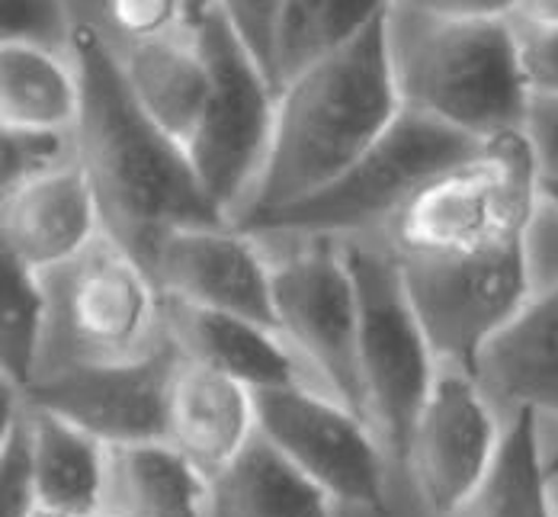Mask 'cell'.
I'll return each instance as SVG.
<instances>
[{
	"mask_svg": "<svg viewBox=\"0 0 558 517\" xmlns=\"http://www.w3.org/2000/svg\"><path fill=\"white\" fill-rule=\"evenodd\" d=\"M546 476H549L553 482L558 479V447L549 454V457H546Z\"/></svg>",
	"mask_w": 558,
	"mask_h": 517,
	"instance_id": "cell-38",
	"label": "cell"
},
{
	"mask_svg": "<svg viewBox=\"0 0 558 517\" xmlns=\"http://www.w3.org/2000/svg\"><path fill=\"white\" fill-rule=\"evenodd\" d=\"M71 58L81 77L77 161L107 229L148 267L168 231L231 223L203 190L186 148L138 107L122 61L90 23L74 26Z\"/></svg>",
	"mask_w": 558,
	"mask_h": 517,
	"instance_id": "cell-1",
	"label": "cell"
},
{
	"mask_svg": "<svg viewBox=\"0 0 558 517\" xmlns=\"http://www.w3.org/2000/svg\"><path fill=\"white\" fill-rule=\"evenodd\" d=\"M77 119L81 77L74 58L0 43V125L74 132Z\"/></svg>",
	"mask_w": 558,
	"mask_h": 517,
	"instance_id": "cell-23",
	"label": "cell"
},
{
	"mask_svg": "<svg viewBox=\"0 0 558 517\" xmlns=\"http://www.w3.org/2000/svg\"><path fill=\"white\" fill-rule=\"evenodd\" d=\"M482 145V139L404 107L386 135L335 183L270 216L241 223V229L302 238H356L376 226L389 229L391 219L421 187L472 158Z\"/></svg>",
	"mask_w": 558,
	"mask_h": 517,
	"instance_id": "cell-5",
	"label": "cell"
},
{
	"mask_svg": "<svg viewBox=\"0 0 558 517\" xmlns=\"http://www.w3.org/2000/svg\"><path fill=\"white\" fill-rule=\"evenodd\" d=\"M49 341L46 280L0 251V380L29 389L43 370Z\"/></svg>",
	"mask_w": 558,
	"mask_h": 517,
	"instance_id": "cell-26",
	"label": "cell"
},
{
	"mask_svg": "<svg viewBox=\"0 0 558 517\" xmlns=\"http://www.w3.org/2000/svg\"><path fill=\"white\" fill-rule=\"evenodd\" d=\"M513 23L523 26H558V0H520Z\"/></svg>",
	"mask_w": 558,
	"mask_h": 517,
	"instance_id": "cell-35",
	"label": "cell"
},
{
	"mask_svg": "<svg viewBox=\"0 0 558 517\" xmlns=\"http://www.w3.org/2000/svg\"><path fill=\"white\" fill-rule=\"evenodd\" d=\"M526 135L533 142L539 173L558 177V97H533Z\"/></svg>",
	"mask_w": 558,
	"mask_h": 517,
	"instance_id": "cell-34",
	"label": "cell"
},
{
	"mask_svg": "<svg viewBox=\"0 0 558 517\" xmlns=\"http://www.w3.org/2000/svg\"><path fill=\"white\" fill-rule=\"evenodd\" d=\"M193 29L213 71V91L186 155L209 200L238 223L274 145L279 91L244 49L219 7H213Z\"/></svg>",
	"mask_w": 558,
	"mask_h": 517,
	"instance_id": "cell-8",
	"label": "cell"
},
{
	"mask_svg": "<svg viewBox=\"0 0 558 517\" xmlns=\"http://www.w3.org/2000/svg\"><path fill=\"white\" fill-rule=\"evenodd\" d=\"M183 7H186V26H199L206 13L216 7V0H183Z\"/></svg>",
	"mask_w": 558,
	"mask_h": 517,
	"instance_id": "cell-36",
	"label": "cell"
},
{
	"mask_svg": "<svg viewBox=\"0 0 558 517\" xmlns=\"http://www.w3.org/2000/svg\"><path fill=\"white\" fill-rule=\"evenodd\" d=\"M391 7L395 0H286L277 39L279 91L308 64L353 43Z\"/></svg>",
	"mask_w": 558,
	"mask_h": 517,
	"instance_id": "cell-25",
	"label": "cell"
},
{
	"mask_svg": "<svg viewBox=\"0 0 558 517\" xmlns=\"http://www.w3.org/2000/svg\"><path fill=\"white\" fill-rule=\"evenodd\" d=\"M488 399L558 414V280L530 302L485 345L475 373Z\"/></svg>",
	"mask_w": 558,
	"mask_h": 517,
	"instance_id": "cell-17",
	"label": "cell"
},
{
	"mask_svg": "<svg viewBox=\"0 0 558 517\" xmlns=\"http://www.w3.org/2000/svg\"><path fill=\"white\" fill-rule=\"evenodd\" d=\"M29 517H71V515H61V512H52V508H43V505H39V508H36Z\"/></svg>",
	"mask_w": 558,
	"mask_h": 517,
	"instance_id": "cell-39",
	"label": "cell"
},
{
	"mask_svg": "<svg viewBox=\"0 0 558 517\" xmlns=\"http://www.w3.org/2000/svg\"><path fill=\"white\" fill-rule=\"evenodd\" d=\"M43 280L49 292L46 350L52 341L61 345L58 366L125 363L168 341L161 289L110 229L77 261Z\"/></svg>",
	"mask_w": 558,
	"mask_h": 517,
	"instance_id": "cell-7",
	"label": "cell"
},
{
	"mask_svg": "<svg viewBox=\"0 0 558 517\" xmlns=\"http://www.w3.org/2000/svg\"><path fill=\"white\" fill-rule=\"evenodd\" d=\"M447 517H558L536 411H513L488 479Z\"/></svg>",
	"mask_w": 558,
	"mask_h": 517,
	"instance_id": "cell-24",
	"label": "cell"
},
{
	"mask_svg": "<svg viewBox=\"0 0 558 517\" xmlns=\"http://www.w3.org/2000/svg\"><path fill=\"white\" fill-rule=\"evenodd\" d=\"M213 479L170 441L110 447L107 505L122 517H209Z\"/></svg>",
	"mask_w": 558,
	"mask_h": 517,
	"instance_id": "cell-20",
	"label": "cell"
},
{
	"mask_svg": "<svg viewBox=\"0 0 558 517\" xmlns=\"http://www.w3.org/2000/svg\"><path fill=\"white\" fill-rule=\"evenodd\" d=\"M517 26L520 71L533 97H558V26Z\"/></svg>",
	"mask_w": 558,
	"mask_h": 517,
	"instance_id": "cell-31",
	"label": "cell"
},
{
	"mask_svg": "<svg viewBox=\"0 0 558 517\" xmlns=\"http://www.w3.org/2000/svg\"><path fill=\"white\" fill-rule=\"evenodd\" d=\"M39 508L26 405L0 428V517H29Z\"/></svg>",
	"mask_w": 558,
	"mask_h": 517,
	"instance_id": "cell-29",
	"label": "cell"
},
{
	"mask_svg": "<svg viewBox=\"0 0 558 517\" xmlns=\"http://www.w3.org/2000/svg\"><path fill=\"white\" fill-rule=\"evenodd\" d=\"M401 274L437 360L469 373H475L485 345L533 296L530 238L472 257L401 261Z\"/></svg>",
	"mask_w": 558,
	"mask_h": 517,
	"instance_id": "cell-9",
	"label": "cell"
},
{
	"mask_svg": "<svg viewBox=\"0 0 558 517\" xmlns=\"http://www.w3.org/2000/svg\"><path fill=\"white\" fill-rule=\"evenodd\" d=\"M257 431L335 505L386 512V450L373 428L335 396L308 386H279L254 393Z\"/></svg>",
	"mask_w": 558,
	"mask_h": 517,
	"instance_id": "cell-10",
	"label": "cell"
},
{
	"mask_svg": "<svg viewBox=\"0 0 558 517\" xmlns=\"http://www.w3.org/2000/svg\"><path fill=\"white\" fill-rule=\"evenodd\" d=\"M401 104L472 139L526 129L533 94L520 71L513 20H434L389 13Z\"/></svg>",
	"mask_w": 558,
	"mask_h": 517,
	"instance_id": "cell-3",
	"label": "cell"
},
{
	"mask_svg": "<svg viewBox=\"0 0 558 517\" xmlns=\"http://www.w3.org/2000/svg\"><path fill=\"white\" fill-rule=\"evenodd\" d=\"M340 251L360 302L363 418L391 460L404 462L440 360L414 312L395 251L363 238H340Z\"/></svg>",
	"mask_w": 558,
	"mask_h": 517,
	"instance_id": "cell-6",
	"label": "cell"
},
{
	"mask_svg": "<svg viewBox=\"0 0 558 517\" xmlns=\"http://www.w3.org/2000/svg\"><path fill=\"white\" fill-rule=\"evenodd\" d=\"M183 350L168 341L125 363H64L49 366L23 393L26 402L49 408L107 447L168 441V399Z\"/></svg>",
	"mask_w": 558,
	"mask_h": 517,
	"instance_id": "cell-12",
	"label": "cell"
},
{
	"mask_svg": "<svg viewBox=\"0 0 558 517\" xmlns=\"http://www.w3.org/2000/svg\"><path fill=\"white\" fill-rule=\"evenodd\" d=\"M104 231V209L81 161L0 200V251L39 277L77 261Z\"/></svg>",
	"mask_w": 558,
	"mask_h": 517,
	"instance_id": "cell-15",
	"label": "cell"
},
{
	"mask_svg": "<svg viewBox=\"0 0 558 517\" xmlns=\"http://www.w3.org/2000/svg\"><path fill=\"white\" fill-rule=\"evenodd\" d=\"M110 20L129 43L168 36L173 29L186 26L183 0H107Z\"/></svg>",
	"mask_w": 558,
	"mask_h": 517,
	"instance_id": "cell-32",
	"label": "cell"
},
{
	"mask_svg": "<svg viewBox=\"0 0 558 517\" xmlns=\"http://www.w3.org/2000/svg\"><path fill=\"white\" fill-rule=\"evenodd\" d=\"M36 498L43 508L84 517L107 505L110 447L74 421L26 402Z\"/></svg>",
	"mask_w": 558,
	"mask_h": 517,
	"instance_id": "cell-21",
	"label": "cell"
},
{
	"mask_svg": "<svg viewBox=\"0 0 558 517\" xmlns=\"http://www.w3.org/2000/svg\"><path fill=\"white\" fill-rule=\"evenodd\" d=\"M308 241L312 244L274 264L279 335L318 370L337 402L363 418L360 302L353 274L343 261L340 238Z\"/></svg>",
	"mask_w": 558,
	"mask_h": 517,
	"instance_id": "cell-11",
	"label": "cell"
},
{
	"mask_svg": "<svg viewBox=\"0 0 558 517\" xmlns=\"http://www.w3.org/2000/svg\"><path fill=\"white\" fill-rule=\"evenodd\" d=\"M434 20H513L520 0H395Z\"/></svg>",
	"mask_w": 558,
	"mask_h": 517,
	"instance_id": "cell-33",
	"label": "cell"
},
{
	"mask_svg": "<svg viewBox=\"0 0 558 517\" xmlns=\"http://www.w3.org/2000/svg\"><path fill=\"white\" fill-rule=\"evenodd\" d=\"M504 431L469 370L444 366L417 414L404 466L434 517L452 515L492 472Z\"/></svg>",
	"mask_w": 558,
	"mask_h": 517,
	"instance_id": "cell-13",
	"label": "cell"
},
{
	"mask_svg": "<svg viewBox=\"0 0 558 517\" xmlns=\"http://www.w3.org/2000/svg\"><path fill=\"white\" fill-rule=\"evenodd\" d=\"M84 517H122V515H116V512H110V508H100V512H94V515H84Z\"/></svg>",
	"mask_w": 558,
	"mask_h": 517,
	"instance_id": "cell-40",
	"label": "cell"
},
{
	"mask_svg": "<svg viewBox=\"0 0 558 517\" xmlns=\"http://www.w3.org/2000/svg\"><path fill=\"white\" fill-rule=\"evenodd\" d=\"M74 26L68 0H0V43L71 56Z\"/></svg>",
	"mask_w": 558,
	"mask_h": 517,
	"instance_id": "cell-28",
	"label": "cell"
},
{
	"mask_svg": "<svg viewBox=\"0 0 558 517\" xmlns=\"http://www.w3.org/2000/svg\"><path fill=\"white\" fill-rule=\"evenodd\" d=\"M119 61L138 107L186 148L213 91V71L199 49L196 29L183 26L168 36L129 43Z\"/></svg>",
	"mask_w": 558,
	"mask_h": 517,
	"instance_id": "cell-18",
	"label": "cell"
},
{
	"mask_svg": "<svg viewBox=\"0 0 558 517\" xmlns=\"http://www.w3.org/2000/svg\"><path fill=\"white\" fill-rule=\"evenodd\" d=\"M257 434L254 389L183 353L168 399V441L209 479Z\"/></svg>",
	"mask_w": 558,
	"mask_h": 517,
	"instance_id": "cell-16",
	"label": "cell"
},
{
	"mask_svg": "<svg viewBox=\"0 0 558 517\" xmlns=\"http://www.w3.org/2000/svg\"><path fill=\"white\" fill-rule=\"evenodd\" d=\"M539 193H543V203L558 216V177H543L539 180Z\"/></svg>",
	"mask_w": 558,
	"mask_h": 517,
	"instance_id": "cell-37",
	"label": "cell"
},
{
	"mask_svg": "<svg viewBox=\"0 0 558 517\" xmlns=\"http://www.w3.org/2000/svg\"><path fill=\"white\" fill-rule=\"evenodd\" d=\"M282 3L286 0H216V7L222 10L225 20L231 23V29L244 43V49L264 68V74L274 81L277 91V39Z\"/></svg>",
	"mask_w": 558,
	"mask_h": 517,
	"instance_id": "cell-30",
	"label": "cell"
},
{
	"mask_svg": "<svg viewBox=\"0 0 558 517\" xmlns=\"http://www.w3.org/2000/svg\"><path fill=\"white\" fill-rule=\"evenodd\" d=\"M389 13L343 49L282 84L267 165L234 226L325 190L401 116L404 104L391 61Z\"/></svg>",
	"mask_w": 558,
	"mask_h": 517,
	"instance_id": "cell-2",
	"label": "cell"
},
{
	"mask_svg": "<svg viewBox=\"0 0 558 517\" xmlns=\"http://www.w3.org/2000/svg\"><path fill=\"white\" fill-rule=\"evenodd\" d=\"M148 270L165 299L228 312L279 332L274 264L264 257L254 235L234 223L168 231Z\"/></svg>",
	"mask_w": 558,
	"mask_h": 517,
	"instance_id": "cell-14",
	"label": "cell"
},
{
	"mask_svg": "<svg viewBox=\"0 0 558 517\" xmlns=\"http://www.w3.org/2000/svg\"><path fill=\"white\" fill-rule=\"evenodd\" d=\"M165 315L173 341L190 360L219 370L244 383L247 389L260 393L299 383L292 350L274 328L228 312L183 305L173 299H165Z\"/></svg>",
	"mask_w": 558,
	"mask_h": 517,
	"instance_id": "cell-19",
	"label": "cell"
},
{
	"mask_svg": "<svg viewBox=\"0 0 558 517\" xmlns=\"http://www.w3.org/2000/svg\"><path fill=\"white\" fill-rule=\"evenodd\" d=\"M209 517H335V498L257 431L213 476Z\"/></svg>",
	"mask_w": 558,
	"mask_h": 517,
	"instance_id": "cell-22",
	"label": "cell"
},
{
	"mask_svg": "<svg viewBox=\"0 0 558 517\" xmlns=\"http://www.w3.org/2000/svg\"><path fill=\"white\" fill-rule=\"evenodd\" d=\"M77 161L74 132L0 125V193H13L33 180Z\"/></svg>",
	"mask_w": 558,
	"mask_h": 517,
	"instance_id": "cell-27",
	"label": "cell"
},
{
	"mask_svg": "<svg viewBox=\"0 0 558 517\" xmlns=\"http://www.w3.org/2000/svg\"><path fill=\"white\" fill-rule=\"evenodd\" d=\"M539 161L526 129L501 132L462 165L421 187L389 223L401 261L472 257L530 238L539 219Z\"/></svg>",
	"mask_w": 558,
	"mask_h": 517,
	"instance_id": "cell-4",
	"label": "cell"
}]
</instances>
